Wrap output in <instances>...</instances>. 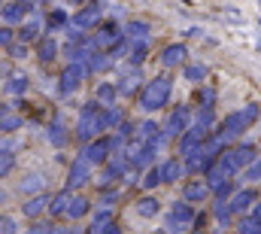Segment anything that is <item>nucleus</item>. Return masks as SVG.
Instances as JSON below:
<instances>
[{"instance_id": "29", "label": "nucleus", "mask_w": 261, "mask_h": 234, "mask_svg": "<svg viewBox=\"0 0 261 234\" xmlns=\"http://www.w3.org/2000/svg\"><path fill=\"white\" fill-rule=\"evenodd\" d=\"M18 189L31 198V195H43V189H46V174L43 171H34V174H28L21 182H18Z\"/></svg>"}, {"instance_id": "55", "label": "nucleus", "mask_w": 261, "mask_h": 234, "mask_svg": "<svg viewBox=\"0 0 261 234\" xmlns=\"http://www.w3.org/2000/svg\"><path fill=\"white\" fill-rule=\"evenodd\" d=\"M100 234H122V228H116V225H107Z\"/></svg>"}, {"instance_id": "24", "label": "nucleus", "mask_w": 261, "mask_h": 234, "mask_svg": "<svg viewBox=\"0 0 261 234\" xmlns=\"http://www.w3.org/2000/svg\"><path fill=\"white\" fill-rule=\"evenodd\" d=\"M46 140H49L55 149H64L67 143H70V131H67V125L61 122V119L49 122V128H46Z\"/></svg>"}, {"instance_id": "49", "label": "nucleus", "mask_w": 261, "mask_h": 234, "mask_svg": "<svg viewBox=\"0 0 261 234\" xmlns=\"http://www.w3.org/2000/svg\"><path fill=\"white\" fill-rule=\"evenodd\" d=\"M15 231H18L15 219L12 216H0V234H15Z\"/></svg>"}, {"instance_id": "40", "label": "nucleus", "mask_w": 261, "mask_h": 234, "mask_svg": "<svg viewBox=\"0 0 261 234\" xmlns=\"http://www.w3.org/2000/svg\"><path fill=\"white\" fill-rule=\"evenodd\" d=\"M12 171H15V152L12 149H0V179H6Z\"/></svg>"}, {"instance_id": "19", "label": "nucleus", "mask_w": 261, "mask_h": 234, "mask_svg": "<svg viewBox=\"0 0 261 234\" xmlns=\"http://www.w3.org/2000/svg\"><path fill=\"white\" fill-rule=\"evenodd\" d=\"M3 88H6V95H12V98H21V95H28V88H31V76H28L24 70H12V73L6 76Z\"/></svg>"}, {"instance_id": "45", "label": "nucleus", "mask_w": 261, "mask_h": 234, "mask_svg": "<svg viewBox=\"0 0 261 234\" xmlns=\"http://www.w3.org/2000/svg\"><path fill=\"white\" fill-rule=\"evenodd\" d=\"M15 43V28L9 25H0V49H9Z\"/></svg>"}, {"instance_id": "14", "label": "nucleus", "mask_w": 261, "mask_h": 234, "mask_svg": "<svg viewBox=\"0 0 261 234\" xmlns=\"http://www.w3.org/2000/svg\"><path fill=\"white\" fill-rule=\"evenodd\" d=\"M206 137H210V134H206L203 128H197V125H192L189 131H182V134L176 137V140H179V158H189L192 152H197V149L206 143Z\"/></svg>"}, {"instance_id": "10", "label": "nucleus", "mask_w": 261, "mask_h": 234, "mask_svg": "<svg viewBox=\"0 0 261 234\" xmlns=\"http://www.w3.org/2000/svg\"><path fill=\"white\" fill-rule=\"evenodd\" d=\"M119 40H122L119 25L116 21H103V25H97V34L91 37V46H94V52H110Z\"/></svg>"}, {"instance_id": "6", "label": "nucleus", "mask_w": 261, "mask_h": 234, "mask_svg": "<svg viewBox=\"0 0 261 234\" xmlns=\"http://www.w3.org/2000/svg\"><path fill=\"white\" fill-rule=\"evenodd\" d=\"M85 76H88L85 64H73V61H67L64 67H61V73H58V95H61V98H70L73 91H79L82 82H85Z\"/></svg>"}, {"instance_id": "20", "label": "nucleus", "mask_w": 261, "mask_h": 234, "mask_svg": "<svg viewBox=\"0 0 261 234\" xmlns=\"http://www.w3.org/2000/svg\"><path fill=\"white\" fill-rule=\"evenodd\" d=\"M255 201H258V198H255V189H252V185H249V189H237V192L228 198V204H231L234 213H246V210H252Z\"/></svg>"}, {"instance_id": "43", "label": "nucleus", "mask_w": 261, "mask_h": 234, "mask_svg": "<svg viewBox=\"0 0 261 234\" xmlns=\"http://www.w3.org/2000/svg\"><path fill=\"white\" fill-rule=\"evenodd\" d=\"M21 125H24V119L21 116H9V113H6V116L0 119V131H3V134H15Z\"/></svg>"}, {"instance_id": "27", "label": "nucleus", "mask_w": 261, "mask_h": 234, "mask_svg": "<svg viewBox=\"0 0 261 234\" xmlns=\"http://www.w3.org/2000/svg\"><path fill=\"white\" fill-rule=\"evenodd\" d=\"M94 101H97L100 107H113V104H119V95H116V82H110V79L97 82V88H94Z\"/></svg>"}, {"instance_id": "47", "label": "nucleus", "mask_w": 261, "mask_h": 234, "mask_svg": "<svg viewBox=\"0 0 261 234\" xmlns=\"http://www.w3.org/2000/svg\"><path fill=\"white\" fill-rule=\"evenodd\" d=\"M107 55H110V61H119V58H125V55H128V40L122 37V40H119V43H116V46H113V49H110Z\"/></svg>"}, {"instance_id": "56", "label": "nucleus", "mask_w": 261, "mask_h": 234, "mask_svg": "<svg viewBox=\"0 0 261 234\" xmlns=\"http://www.w3.org/2000/svg\"><path fill=\"white\" fill-rule=\"evenodd\" d=\"M6 198H9V195H6V189L0 185V204H6Z\"/></svg>"}, {"instance_id": "36", "label": "nucleus", "mask_w": 261, "mask_h": 234, "mask_svg": "<svg viewBox=\"0 0 261 234\" xmlns=\"http://www.w3.org/2000/svg\"><path fill=\"white\" fill-rule=\"evenodd\" d=\"M237 192V182L228 176V179H219L216 185H210V195H216V201H228L231 195Z\"/></svg>"}, {"instance_id": "16", "label": "nucleus", "mask_w": 261, "mask_h": 234, "mask_svg": "<svg viewBox=\"0 0 261 234\" xmlns=\"http://www.w3.org/2000/svg\"><path fill=\"white\" fill-rule=\"evenodd\" d=\"M186 58H189V46H186V43H170V46H164L161 55H158L161 67H167V70H170V67H182Z\"/></svg>"}, {"instance_id": "31", "label": "nucleus", "mask_w": 261, "mask_h": 234, "mask_svg": "<svg viewBox=\"0 0 261 234\" xmlns=\"http://www.w3.org/2000/svg\"><path fill=\"white\" fill-rule=\"evenodd\" d=\"M43 25H46V34H52V31H67L70 15H67V9H49V15L43 18Z\"/></svg>"}, {"instance_id": "9", "label": "nucleus", "mask_w": 261, "mask_h": 234, "mask_svg": "<svg viewBox=\"0 0 261 234\" xmlns=\"http://www.w3.org/2000/svg\"><path fill=\"white\" fill-rule=\"evenodd\" d=\"M31 12H43L34 0H9V3H3L0 6V15H3V25H9V28H15V25H21Z\"/></svg>"}, {"instance_id": "11", "label": "nucleus", "mask_w": 261, "mask_h": 234, "mask_svg": "<svg viewBox=\"0 0 261 234\" xmlns=\"http://www.w3.org/2000/svg\"><path fill=\"white\" fill-rule=\"evenodd\" d=\"M110 155H113V149H110V140H107V137H94L91 143H85V146H82V155H79V158H85L91 168H97V165L103 168Z\"/></svg>"}, {"instance_id": "33", "label": "nucleus", "mask_w": 261, "mask_h": 234, "mask_svg": "<svg viewBox=\"0 0 261 234\" xmlns=\"http://www.w3.org/2000/svg\"><path fill=\"white\" fill-rule=\"evenodd\" d=\"M88 210H91V201H88L85 195H70V204H67L64 216H70V219H82Z\"/></svg>"}, {"instance_id": "35", "label": "nucleus", "mask_w": 261, "mask_h": 234, "mask_svg": "<svg viewBox=\"0 0 261 234\" xmlns=\"http://www.w3.org/2000/svg\"><path fill=\"white\" fill-rule=\"evenodd\" d=\"M216 101H219L216 85L203 82V85H200V91H197V104H200V110H216Z\"/></svg>"}, {"instance_id": "12", "label": "nucleus", "mask_w": 261, "mask_h": 234, "mask_svg": "<svg viewBox=\"0 0 261 234\" xmlns=\"http://www.w3.org/2000/svg\"><path fill=\"white\" fill-rule=\"evenodd\" d=\"M85 182H91V165L76 155L73 161H67V192L82 189Z\"/></svg>"}, {"instance_id": "22", "label": "nucleus", "mask_w": 261, "mask_h": 234, "mask_svg": "<svg viewBox=\"0 0 261 234\" xmlns=\"http://www.w3.org/2000/svg\"><path fill=\"white\" fill-rule=\"evenodd\" d=\"M206 198H210V189H206L203 179H192V182L182 185V201L186 204H203Z\"/></svg>"}, {"instance_id": "41", "label": "nucleus", "mask_w": 261, "mask_h": 234, "mask_svg": "<svg viewBox=\"0 0 261 234\" xmlns=\"http://www.w3.org/2000/svg\"><path fill=\"white\" fill-rule=\"evenodd\" d=\"M140 185H143V189H155V185H161L158 165H152V168H146V171H143V179H140Z\"/></svg>"}, {"instance_id": "18", "label": "nucleus", "mask_w": 261, "mask_h": 234, "mask_svg": "<svg viewBox=\"0 0 261 234\" xmlns=\"http://www.w3.org/2000/svg\"><path fill=\"white\" fill-rule=\"evenodd\" d=\"M128 43H137V40H149L152 37V21L149 18H128L125 25V34H122Z\"/></svg>"}, {"instance_id": "51", "label": "nucleus", "mask_w": 261, "mask_h": 234, "mask_svg": "<svg viewBox=\"0 0 261 234\" xmlns=\"http://www.w3.org/2000/svg\"><path fill=\"white\" fill-rule=\"evenodd\" d=\"M116 198H119L116 192H103V198H100V207H113V204H116Z\"/></svg>"}, {"instance_id": "8", "label": "nucleus", "mask_w": 261, "mask_h": 234, "mask_svg": "<svg viewBox=\"0 0 261 234\" xmlns=\"http://www.w3.org/2000/svg\"><path fill=\"white\" fill-rule=\"evenodd\" d=\"M192 128V107H186V104H179V107H173L170 110V116L164 119V125H161V137L164 140H176L182 131H189Z\"/></svg>"}, {"instance_id": "28", "label": "nucleus", "mask_w": 261, "mask_h": 234, "mask_svg": "<svg viewBox=\"0 0 261 234\" xmlns=\"http://www.w3.org/2000/svg\"><path fill=\"white\" fill-rule=\"evenodd\" d=\"M158 137H161V128H158L152 119H146L143 125L134 128V140H137V143H158Z\"/></svg>"}, {"instance_id": "60", "label": "nucleus", "mask_w": 261, "mask_h": 234, "mask_svg": "<svg viewBox=\"0 0 261 234\" xmlns=\"http://www.w3.org/2000/svg\"><path fill=\"white\" fill-rule=\"evenodd\" d=\"M73 3H85V0H73Z\"/></svg>"}, {"instance_id": "17", "label": "nucleus", "mask_w": 261, "mask_h": 234, "mask_svg": "<svg viewBox=\"0 0 261 234\" xmlns=\"http://www.w3.org/2000/svg\"><path fill=\"white\" fill-rule=\"evenodd\" d=\"M143 85V76H140V67H128V73L116 82V95L119 98H134Z\"/></svg>"}, {"instance_id": "34", "label": "nucleus", "mask_w": 261, "mask_h": 234, "mask_svg": "<svg viewBox=\"0 0 261 234\" xmlns=\"http://www.w3.org/2000/svg\"><path fill=\"white\" fill-rule=\"evenodd\" d=\"M143 219H155L158 216V210H161V201L158 198H152V195H146V198H140L137 201V207H134Z\"/></svg>"}, {"instance_id": "4", "label": "nucleus", "mask_w": 261, "mask_h": 234, "mask_svg": "<svg viewBox=\"0 0 261 234\" xmlns=\"http://www.w3.org/2000/svg\"><path fill=\"white\" fill-rule=\"evenodd\" d=\"M125 158H128V168L130 171H146V168H152L155 165V155H158V143H137V140H130L128 146H125V152H122Z\"/></svg>"}, {"instance_id": "63", "label": "nucleus", "mask_w": 261, "mask_h": 234, "mask_svg": "<svg viewBox=\"0 0 261 234\" xmlns=\"http://www.w3.org/2000/svg\"><path fill=\"white\" fill-rule=\"evenodd\" d=\"M43 3H49V0H43Z\"/></svg>"}, {"instance_id": "52", "label": "nucleus", "mask_w": 261, "mask_h": 234, "mask_svg": "<svg viewBox=\"0 0 261 234\" xmlns=\"http://www.w3.org/2000/svg\"><path fill=\"white\" fill-rule=\"evenodd\" d=\"M31 234H49V225H34Z\"/></svg>"}, {"instance_id": "57", "label": "nucleus", "mask_w": 261, "mask_h": 234, "mask_svg": "<svg viewBox=\"0 0 261 234\" xmlns=\"http://www.w3.org/2000/svg\"><path fill=\"white\" fill-rule=\"evenodd\" d=\"M6 110H9V107H6V104H0V119L6 116Z\"/></svg>"}, {"instance_id": "54", "label": "nucleus", "mask_w": 261, "mask_h": 234, "mask_svg": "<svg viewBox=\"0 0 261 234\" xmlns=\"http://www.w3.org/2000/svg\"><path fill=\"white\" fill-rule=\"evenodd\" d=\"M252 219H261V201H255V207H252Z\"/></svg>"}, {"instance_id": "21", "label": "nucleus", "mask_w": 261, "mask_h": 234, "mask_svg": "<svg viewBox=\"0 0 261 234\" xmlns=\"http://www.w3.org/2000/svg\"><path fill=\"white\" fill-rule=\"evenodd\" d=\"M206 76H210V67H206L203 61H186V64H182V79H186V82L203 85Z\"/></svg>"}, {"instance_id": "53", "label": "nucleus", "mask_w": 261, "mask_h": 234, "mask_svg": "<svg viewBox=\"0 0 261 234\" xmlns=\"http://www.w3.org/2000/svg\"><path fill=\"white\" fill-rule=\"evenodd\" d=\"M186 37H203V31H200V28H189V31H186Z\"/></svg>"}, {"instance_id": "62", "label": "nucleus", "mask_w": 261, "mask_h": 234, "mask_svg": "<svg viewBox=\"0 0 261 234\" xmlns=\"http://www.w3.org/2000/svg\"><path fill=\"white\" fill-rule=\"evenodd\" d=\"M258 28H261V18H258Z\"/></svg>"}, {"instance_id": "15", "label": "nucleus", "mask_w": 261, "mask_h": 234, "mask_svg": "<svg viewBox=\"0 0 261 234\" xmlns=\"http://www.w3.org/2000/svg\"><path fill=\"white\" fill-rule=\"evenodd\" d=\"M58 52H61V43H58V37H52V34H43V37L34 43V58L40 61V64L58 61Z\"/></svg>"}, {"instance_id": "46", "label": "nucleus", "mask_w": 261, "mask_h": 234, "mask_svg": "<svg viewBox=\"0 0 261 234\" xmlns=\"http://www.w3.org/2000/svg\"><path fill=\"white\" fill-rule=\"evenodd\" d=\"M240 234H261V219L246 216V219L240 222Z\"/></svg>"}, {"instance_id": "50", "label": "nucleus", "mask_w": 261, "mask_h": 234, "mask_svg": "<svg viewBox=\"0 0 261 234\" xmlns=\"http://www.w3.org/2000/svg\"><path fill=\"white\" fill-rule=\"evenodd\" d=\"M225 18H228V21H231V25H243V21H246V18H243V15H240V12H237V9H234V6H231V9H228V12H225Z\"/></svg>"}, {"instance_id": "7", "label": "nucleus", "mask_w": 261, "mask_h": 234, "mask_svg": "<svg viewBox=\"0 0 261 234\" xmlns=\"http://www.w3.org/2000/svg\"><path fill=\"white\" fill-rule=\"evenodd\" d=\"M100 18H103V3H85L82 9H76L73 15H70V31H79V34H88L91 28H97L100 25Z\"/></svg>"}, {"instance_id": "3", "label": "nucleus", "mask_w": 261, "mask_h": 234, "mask_svg": "<svg viewBox=\"0 0 261 234\" xmlns=\"http://www.w3.org/2000/svg\"><path fill=\"white\" fill-rule=\"evenodd\" d=\"M261 116V104H246L243 110H234V113H228V116L222 119V134L228 137V140H234V137H243L249 128H252V122H258Z\"/></svg>"}, {"instance_id": "38", "label": "nucleus", "mask_w": 261, "mask_h": 234, "mask_svg": "<svg viewBox=\"0 0 261 234\" xmlns=\"http://www.w3.org/2000/svg\"><path fill=\"white\" fill-rule=\"evenodd\" d=\"M107 67H113V61H110L107 52H94L91 58L85 61V70H88V73H100V70H107Z\"/></svg>"}, {"instance_id": "64", "label": "nucleus", "mask_w": 261, "mask_h": 234, "mask_svg": "<svg viewBox=\"0 0 261 234\" xmlns=\"http://www.w3.org/2000/svg\"><path fill=\"white\" fill-rule=\"evenodd\" d=\"M258 6H261V0H258Z\"/></svg>"}, {"instance_id": "48", "label": "nucleus", "mask_w": 261, "mask_h": 234, "mask_svg": "<svg viewBox=\"0 0 261 234\" xmlns=\"http://www.w3.org/2000/svg\"><path fill=\"white\" fill-rule=\"evenodd\" d=\"M28 49H31V46H24V43H12L6 52H9V58L12 61H24L28 58Z\"/></svg>"}, {"instance_id": "37", "label": "nucleus", "mask_w": 261, "mask_h": 234, "mask_svg": "<svg viewBox=\"0 0 261 234\" xmlns=\"http://www.w3.org/2000/svg\"><path fill=\"white\" fill-rule=\"evenodd\" d=\"M67 204H70V192L61 189L55 198H49V207H46V210H49L52 216H61V213H67Z\"/></svg>"}, {"instance_id": "30", "label": "nucleus", "mask_w": 261, "mask_h": 234, "mask_svg": "<svg viewBox=\"0 0 261 234\" xmlns=\"http://www.w3.org/2000/svg\"><path fill=\"white\" fill-rule=\"evenodd\" d=\"M149 46H152L149 40H137V43H128V55H125V58H128V67H140L143 61L149 58Z\"/></svg>"}, {"instance_id": "58", "label": "nucleus", "mask_w": 261, "mask_h": 234, "mask_svg": "<svg viewBox=\"0 0 261 234\" xmlns=\"http://www.w3.org/2000/svg\"><path fill=\"white\" fill-rule=\"evenodd\" d=\"M255 49H258V52H261V40H255Z\"/></svg>"}, {"instance_id": "5", "label": "nucleus", "mask_w": 261, "mask_h": 234, "mask_svg": "<svg viewBox=\"0 0 261 234\" xmlns=\"http://www.w3.org/2000/svg\"><path fill=\"white\" fill-rule=\"evenodd\" d=\"M67 34H70V40L61 46V52H64L73 64H85V61L94 55L91 37H88V34H79V31H70V28H67Z\"/></svg>"}, {"instance_id": "44", "label": "nucleus", "mask_w": 261, "mask_h": 234, "mask_svg": "<svg viewBox=\"0 0 261 234\" xmlns=\"http://www.w3.org/2000/svg\"><path fill=\"white\" fill-rule=\"evenodd\" d=\"M243 176H246V182L249 185H255V182H261V158H255L246 171H243Z\"/></svg>"}, {"instance_id": "39", "label": "nucleus", "mask_w": 261, "mask_h": 234, "mask_svg": "<svg viewBox=\"0 0 261 234\" xmlns=\"http://www.w3.org/2000/svg\"><path fill=\"white\" fill-rule=\"evenodd\" d=\"M192 119H195L197 128H203L206 134L216 128V110H197V113H192Z\"/></svg>"}, {"instance_id": "25", "label": "nucleus", "mask_w": 261, "mask_h": 234, "mask_svg": "<svg viewBox=\"0 0 261 234\" xmlns=\"http://www.w3.org/2000/svg\"><path fill=\"white\" fill-rule=\"evenodd\" d=\"M158 174H161V182H179L182 176H186V168H182V161L179 158H167L164 165H158Z\"/></svg>"}, {"instance_id": "2", "label": "nucleus", "mask_w": 261, "mask_h": 234, "mask_svg": "<svg viewBox=\"0 0 261 234\" xmlns=\"http://www.w3.org/2000/svg\"><path fill=\"white\" fill-rule=\"evenodd\" d=\"M100 113H103V107H100L97 101L82 104L79 119H76V140H79L82 146H85V143H91L94 137H103V122H100Z\"/></svg>"}, {"instance_id": "32", "label": "nucleus", "mask_w": 261, "mask_h": 234, "mask_svg": "<svg viewBox=\"0 0 261 234\" xmlns=\"http://www.w3.org/2000/svg\"><path fill=\"white\" fill-rule=\"evenodd\" d=\"M46 207H49V198H46V195H31V198L21 204V213L31 216V219H37L40 213H46Z\"/></svg>"}, {"instance_id": "42", "label": "nucleus", "mask_w": 261, "mask_h": 234, "mask_svg": "<svg viewBox=\"0 0 261 234\" xmlns=\"http://www.w3.org/2000/svg\"><path fill=\"white\" fill-rule=\"evenodd\" d=\"M213 213H216V219H219L222 225H228V222H231V216H234V210H231V204H228V201H216Z\"/></svg>"}, {"instance_id": "1", "label": "nucleus", "mask_w": 261, "mask_h": 234, "mask_svg": "<svg viewBox=\"0 0 261 234\" xmlns=\"http://www.w3.org/2000/svg\"><path fill=\"white\" fill-rule=\"evenodd\" d=\"M170 95H173V79L167 76V73H161V76H155V79H149V82H143L140 85V91H137V107L149 116V113H158V110H164L167 104H170Z\"/></svg>"}, {"instance_id": "26", "label": "nucleus", "mask_w": 261, "mask_h": 234, "mask_svg": "<svg viewBox=\"0 0 261 234\" xmlns=\"http://www.w3.org/2000/svg\"><path fill=\"white\" fill-rule=\"evenodd\" d=\"M125 119H128V113H125V107H119V104H113V107H103V113H100L103 131H116V128H119Z\"/></svg>"}, {"instance_id": "59", "label": "nucleus", "mask_w": 261, "mask_h": 234, "mask_svg": "<svg viewBox=\"0 0 261 234\" xmlns=\"http://www.w3.org/2000/svg\"><path fill=\"white\" fill-rule=\"evenodd\" d=\"M192 234H203V228H195V231H192Z\"/></svg>"}, {"instance_id": "23", "label": "nucleus", "mask_w": 261, "mask_h": 234, "mask_svg": "<svg viewBox=\"0 0 261 234\" xmlns=\"http://www.w3.org/2000/svg\"><path fill=\"white\" fill-rule=\"evenodd\" d=\"M189 222H195V210H192V204H186V201L179 204V201H176V204L170 207L167 225H170V228H176V225H189Z\"/></svg>"}, {"instance_id": "13", "label": "nucleus", "mask_w": 261, "mask_h": 234, "mask_svg": "<svg viewBox=\"0 0 261 234\" xmlns=\"http://www.w3.org/2000/svg\"><path fill=\"white\" fill-rule=\"evenodd\" d=\"M43 34H46V25H43V12H34V18H24V21L18 25V31H15L18 43H24V46L37 43Z\"/></svg>"}, {"instance_id": "61", "label": "nucleus", "mask_w": 261, "mask_h": 234, "mask_svg": "<svg viewBox=\"0 0 261 234\" xmlns=\"http://www.w3.org/2000/svg\"><path fill=\"white\" fill-rule=\"evenodd\" d=\"M3 3H6V0H0V6H3Z\"/></svg>"}]
</instances>
